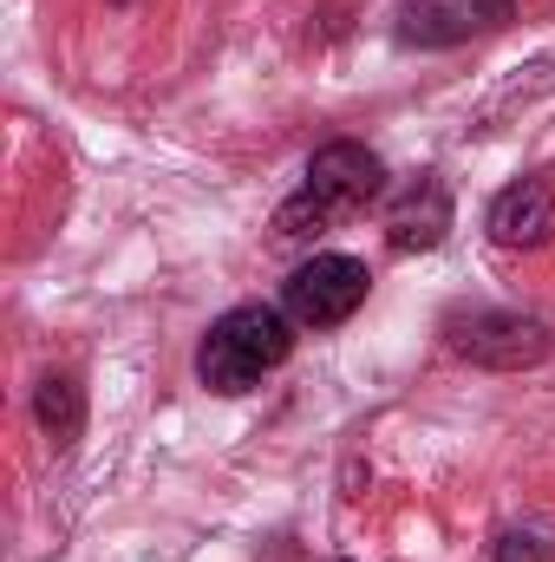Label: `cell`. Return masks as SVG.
Returning <instances> with one entry per match:
<instances>
[{"label": "cell", "instance_id": "cell-7", "mask_svg": "<svg viewBox=\"0 0 555 562\" xmlns=\"http://www.w3.org/2000/svg\"><path fill=\"white\" fill-rule=\"evenodd\" d=\"M33 419H39V431L53 438V451H66V445L86 431V393H79V380H66V373L39 380V393H33Z\"/></svg>", "mask_w": 555, "mask_h": 562}, {"label": "cell", "instance_id": "cell-3", "mask_svg": "<svg viewBox=\"0 0 555 562\" xmlns=\"http://www.w3.org/2000/svg\"><path fill=\"white\" fill-rule=\"evenodd\" d=\"M444 340L457 360L471 367H490V373H523L550 353V327L536 314H517V307H471V314H451L444 321Z\"/></svg>", "mask_w": 555, "mask_h": 562}, {"label": "cell", "instance_id": "cell-5", "mask_svg": "<svg viewBox=\"0 0 555 562\" xmlns=\"http://www.w3.org/2000/svg\"><path fill=\"white\" fill-rule=\"evenodd\" d=\"M484 229H490L497 249H543V243H555V183H543V177L510 183L490 203Z\"/></svg>", "mask_w": 555, "mask_h": 562}, {"label": "cell", "instance_id": "cell-4", "mask_svg": "<svg viewBox=\"0 0 555 562\" xmlns=\"http://www.w3.org/2000/svg\"><path fill=\"white\" fill-rule=\"evenodd\" d=\"M366 288H373V269L360 256H307L281 281V307H287L294 327H340V321L360 314Z\"/></svg>", "mask_w": 555, "mask_h": 562}, {"label": "cell", "instance_id": "cell-6", "mask_svg": "<svg viewBox=\"0 0 555 562\" xmlns=\"http://www.w3.org/2000/svg\"><path fill=\"white\" fill-rule=\"evenodd\" d=\"M444 236H451V190H444L438 177L406 183V190L393 196V210H386V243H393L399 256H424V249H438Z\"/></svg>", "mask_w": 555, "mask_h": 562}, {"label": "cell", "instance_id": "cell-10", "mask_svg": "<svg viewBox=\"0 0 555 562\" xmlns=\"http://www.w3.org/2000/svg\"><path fill=\"white\" fill-rule=\"evenodd\" d=\"M503 13H510V0H471V20H490V26H497Z\"/></svg>", "mask_w": 555, "mask_h": 562}, {"label": "cell", "instance_id": "cell-9", "mask_svg": "<svg viewBox=\"0 0 555 562\" xmlns=\"http://www.w3.org/2000/svg\"><path fill=\"white\" fill-rule=\"evenodd\" d=\"M490 557L497 562H555V550L536 537V530H503V537L490 543Z\"/></svg>", "mask_w": 555, "mask_h": 562}, {"label": "cell", "instance_id": "cell-1", "mask_svg": "<svg viewBox=\"0 0 555 562\" xmlns=\"http://www.w3.org/2000/svg\"><path fill=\"white\" fill-rule=\"evenodd\" d=\"M380 190H386L380 150H366V144H353V138L320 144V150L307 157L301 190L275 210V236L281 243H314V236H327L333 223L360 216L366 203H380Z\"/></svg>", "mask_w": 555, "mask_h": 562}, {"label": "cell", "instance_id": "cell-2", "mask_svg": "<svg viewBox=\"0 0 555 562\" xmlns=\"http://www.w3.org/2000/svg\"><path fill=\"white\" fill-rule=\"evenodd\" d=\"M287 353H294V321H287V307L242 301V307H229V314L203 334V347H196V380H203L209 393L236 400V393H256L262 373H275Z\"/></svg>", "mask_w": 555, "mask_h": 562}, {"label": "cell", "instance_id": "cell-8", "mask_svg": "<svg viewBox=\"0 0 555 562\" xmlns=\"http://www.w3.org/2000/svg\"><path fill=\"white\" fill-rule=\"evenodd\" d=\"M471 7H444V0H406V40H424V46H444V40H457Z\"/></svg>", "mask_w": 555, "mask_h": 562}]
</instances>
